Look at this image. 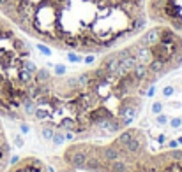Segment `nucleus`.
<instances>
[{
  "label": "nucleus",
  "instance_id": "nucleus-4",
  "mask_svg": "<svg viewBox=\"0 0 182 172\" xmlns=\"http://www.w3.org/2000/svg\"><path fill=\"white\" fill-rule=\"evenodd\" d=\"M4 172H53V169L44 160H41L39 156L27 155L9 163V167Z\"/></svg>",
  "mask_w": 182,
  "mask_h": 172
},
{
  "label": "nucleus",
  "instance_id": "nucleus-3",
  "mask_svg": "<svg viewBox=\"0 0 182 172\" xmlns=\"http://www.w3.org/2000/svg\"><path fill=\"white\" fill-rule=\"evenodd\" d=\"M147 16L149 21L170 27L182 37V0H149Z\"/></svg>",
  "mask_w": 182,
  "mask_h": 172
},
{
  "label": "nucleus",
  "instance_id": "nucleus-1",
  "mask_svg": "<svg viewBox=\"0 0 182 172\" xmlns=\"http://www.w3.org/2000/svg\"><path fill=\"white\" fill-rule=\"evenodd\" d=\"M179 67L182 37L165 25L145 28L83 70L55 75L37 67L28 86L30 123L69 140L110 139L138 119L143 97Z\"/></svg>",
  "mask_w": 182,
  "mask_h": 172
},
{
  "label": "nucleus",
  "instance_id": "nucleus-5",
  "mask_svg": "<svg viewBox=\"0 0 182 172\" xmlns=\"http://www.w3.org/2000/svg\"><path fill=\"white\" fill-rule=\"evenodd\" d=\"M11 163V142L7 139L6 128L2 125V118H0V172H4Z\"/></svg>",
  "mask_w": 182,
  "mask_h": 172
},
{
  "label": "nucleus",
  "instance_id": "nucleus-2",
  "mask_svg": "<svg viewBox=\"0 0 182 172\" xmlns=\"http://www.w3.org/2000/svg\"><path fill=\"white\" fill-rule=\"evenodd\" d=\"M78 172H182V148L152 149L145 130L127 127L105 140H72L58 156Z\"/></svg>",
  "mask_w": 182,
  "mask_h": 172
},
{
  "label": "nucleus",
  "instance_id": "nucleus-6",
  "mask_svg": "<svg viewBox=\"0 0 182 172\" xmlns=\"http://www.w3.org/2000/svg\"><path fill=\"white\" fill-rule=\"evenodd\" d=\"M161 107H163V105H161V102H156L152 109H154V113H156V114H159V113H161Z\"/></svg>",
  "mask_w": 182,
  "mask_h": 172
},
{
  "label": "nucleus",
  "instance_id": "nucleus-7",
  "mask_svg": "<svg viewBox=\"0 0 182 172\" xmlns=\"http://www.w3.org/2000/svg\"><path fill=\"white\" fill-rule=\"evenodd\" d=\"M171 92H173V88H171V86H168V88H165V90H163V93H165V95H170Z\"/></svg>",
  "mask_w": 182,
  "mask_h": 172
},
{
  "label": "nucleus",
  "instance_id": "nucleus-8",
  "mask_svg": "<svg viewBox=\"0 0 182 172\" xmlns=\"http://www.w3.org/2000/svg\"><path fill=\"white\" fill-rule=\"evenodd\" d=\"M180 123H182L180 119H173V123H171V125H173V127H179V125H180Z\"/></svg>",
  "mask_w": 182,
  "mask_h": 172
}]
</instances>
